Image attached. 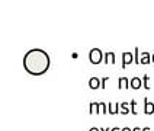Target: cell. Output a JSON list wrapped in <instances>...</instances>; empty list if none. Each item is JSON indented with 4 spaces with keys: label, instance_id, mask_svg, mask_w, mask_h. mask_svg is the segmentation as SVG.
<instances>
[{
    "label": "cell",
    "instance_id": "cell-2",
    "mask_svg": "<svg viewBox=\"0 0 154 131\" xmlns=\"http://www.w3.org/2000/svg\"><path fill=\"white\" fill-rule=\"evenodd\" d=\"M102 60H105V54L102 52L100 48H92L89 51V61L92 64H100Z\"/></svg>",
    "mask_w": 154,
    "mask_h": 131
},
{
    "label": "cell",
    "instance_id": "cell-24",
    "mask_svg": "<svg viewBox=\"0 0 154 131\" xmlns=\"http://www.w3.org/2000/svg\"><path fill=\"white\" fill-rule=\"evenodd\" d=\"M143 131H151V130H150L148 127H144V128H143Z\"/></svg>",
    "mask_w": 154,
    "mask_h": 131
},
{
    "label": "cell",
    "instance_id": "cell-23",
    "mask_svg": "<svg viewBox=\"0 0 154 131\" xmlns=\"http://www.w3.org/2000/svg\"><path fill=\"white\" fill-rule=\"evenodd\" d=\"M112 128H100V131H111Z\"/></svg>",
    "mask_w": 154,
    "mask_h": 131
},
{
    "label": "cell",
    "instance_id": "cell-11",
    "mask_svg": "<svg viewBox=\"0 0 154 131\" xmlns=\"http://www.w3.org/2000/svg\"><path fill=\"white\" fill-rule=\"evenodd\" d=\"M119 108H121V114L122 115H127L131 112V105L128 102H119Z\"/></svg>",
    "mask_w": 154,
    "mask_h": 131
},
{
    "label": "cell",
    "instance_id": "cell-5",
    "mask_svg": "<svg viewBox=\"0 0 154 131\" xmlns=\"http://www.w3.org/2000/svg\"><path fill=\"white\" fill-rule=\"evenodd\" d=\"M144 114L146 115L154 114V104L148 101V98H144Z\"/></svg>",
    "mask_w": 154,
    "mask_h": 131
},
{
    "label": "cell",
    "instance_id": "cell-15",
    "mask_svg": "<svg viewBox=\"0 0 154 131\" xmlns=\"http://www.w3.org/2000/svg\"><path fill=\"white\" fill-rule=\"evenodd\" d=\"M99 111H100V114H108V104H105V102H99Z\"/></svg>",
    "mask_w": 154,
    "mask_h": 131
},
{
    "label": "cell",
    "instance_id": "cell-18",
    "mask_svg": "<svg viewBox=\"0 0 154 131\" xmlns=\"http://www.w3.org/2000/svg\"><path fill=\"white\" fill-rule=\"evenodd\" d=\"M121 131H132V128H129V127H124Z\"/></svg>",
    "mask_w": 154,
    "mask_h": 131
},
{
    "label": "cell",
    "instance_id": "cell-16",
    "mask_svg": "<svg viewBox=\"0 0 154 131\" xmlns=\"http://www.w3.org/2000/svg\"><path fill=\"white\" fill-rule=\"evenodd\" d=\"M109 76H103L102 79H100V87H102V89H105V87H106V83H108V80H109Z\"/></svg>",
    "mask_w": 154,
    "mask_h": 131
},
{
    "label": "cell",
    "instance_id": "cell-3",
    "mask_svg": "<svg viewBox=\"0 0 154 131\" xmlns=\"http://www.w3.org/2000/svg\"><path fill=\"white\" fill-rule=\"evenodd\" d=\"M132 61H134V55H132V52H128V51L122 52V64H121V67H122V69H127V66L131 64Z\"/></svg>",
    "mask_w": 154,
    "mask_h": 131
},
{
    "label": "cell",
    "instance_id": "cell-14",
    "mask_svg": "<svg viewBox=\"0 0 154 131\" xmlns=\"http://www.w3.org/2000/svg\"><path fill=\"white\" fill-rule=\"evenodd\" d=\"M129 105H131V114H132V115H137V114H138L137 101H135V99H131V102H129Z\"/></svg>",
    "mask_w": 154,
    "mask_h": 131
},
{
    "label": "cell",
    "instance_id": "cell-13",
    "mask_svg": "<svg viewBox=\"0 0 154 131\" xmlns=\"http://www.w3.org/2000/svg\"><path fill=\"white\" fill-rule=\"evenodd\" d=\"M143 87L147 89V90L151 89V86H150V76H148V74H144V76H143Z\"/></svg>",
    "mask_w": 154,
    "mask_h": 131
},
{
    "label": "cell",
    "instance_id": "cell-20",
    "mask_svg": "<svg viewBox=\"0 0 154 131\" xmlns=\"http://www.w3.org/2000/svg\"><path fill=\"white\" fill-rule=\"evenodd\" d=\"M71 57H73V58H77L79 55H77V52H73V54H71Z\"/></svg>",
    "mask_w": 154,
    "mask_h": 131
},
{
    "label": "cell",
    "instance_id": "cell-7",
    "mask_svg": "<svg viewBox=\"0 0 154 131\" xmlns=\"http://www.w3.org/2000/svg\"><path fill=\"white\" fill-rule=\"evenodd\" d=\"M140 87H143V79H140L138 76H134V77L131 79V89L138 90Z\"/></svg>",
    "mask_w": 154,
    "mask_h": 131
},
{
    "label": "cell",
    "instance_id": "cell-8",
    "mask_svg": "<svg viewBox=\"0 0 154 131\" xmlns=\"http://www.w3.org/2000/svg\"><path fill=\"white\" fill-rule=\"evenodd\" d=\"M89 87L90 89H99L100 87V79L96 77V76H92V77L89 79Z\"/></svg>",
    "mask_w": 154,
    "mask_h": 131
},
{
    "label": "cell",
    "instance_id": "cell-17",
    "mask_svg": "<svg viewBox=\"0 0 154 131\" xmlns=\"http://www.w3.org/2000/svg\"><path fill=\"white\" fill-rule=\"evenodd\" d=\"M134 52H135V55H134V60H135V63L138 64V63H140V58H138V52H140V51H138V47H135V48H134Z\"/></svg>",
    "mask_w": 154,
    "mask_h": 131
},
{
    "label": "cell",
    "instance_id": "cell-19",
    "mask_svg": "<svg viewBox=\"0 0 154 131\" xmlns=\"http://www.w3.org/2000/svg\"><path fill=\"white\" fill-rule=\"evenodd\" d=\"M89 131H100V128H97V127H92Z\"/></svg>",
    "mask_w": 154,
    "mask_h": 131
},
{
    "label": "cell",
    "instance_id": "cell-1",
    "mask_svg": "<svg viewBox=\"0 0 154 131\" xmlns=\"http://www.w3.org/2000/svg\"><path fill=\"white\" fill-rule=\"evenodd\" d=\"M50 55L48 52H45L41 48H34V50H29L23 57V67L29 74H34V76H41L44 73H47L50 69Z\"/></svg>",
    "mask_w": 154,
    "mask_h": 131
},
{
    "label": "cell",
    "instance_id": "cell-22",
    "mask_svg": "<svg viewBox=\"0 0 154 131\" xmlns=\"http://www.w3.org/2000/svg\"><path fill=\"white\" fill-rule=\"evenodd\" d=\"M132 131H143V128H138V127H135V128H132Z\"/></svg>",
    "mask_w": 154,
    "mask_h": 131
},
{
    "label": "cell",
    "instance_id": "cell-9",
    "mask_svg": "<svg viewBox=\"0 0 154 131\" xmlns=\"http://www.w3.org/2000/svg\"><path fill=\"white\" fill-rule=\"evenodd\" d=\"M115 60H116V57H115V52H105V64H115Z\"/></svg>",
    "mask_w": 154,
    "mask_h": 131
},
{
    "label": "cell",
    "instance_id": "cell-10",
    "mask_svg": "<svg viewBox=\"0 0 154 131\" xmlns=\"http://www.w3.org/2000/svg\"><path fill=\"white\" fill-rule=\"evenodd\" d=\"M151 63V55H150V52H141V55H140V64H150Z\"/></svg>",
    "mask_w": 154,
    "mask_h": 131
},
{
    "label": "cell",
    "instance_id": "cell-12",
    "mask_svg": "<svg viewBox=\"0 0 154 131\" xmlns=\"http://www.w3.org/2000/svg\"><path fill=\"white\" fill-rule=\"evenodd\" d=\"M99 109H100L99 108V102H90V105H89V112H90V115L92 114H100Z\"/></svg>",
    "mask_w": 154,
    "mask_h": 131
},
{
    "label": "cell",
    "instance_id": "cell-6",
    "mask_svg": "<svg viewBox=\"0 0 154 131\" xmlns=\"http://www.w3.org/2000/svg\"><path fill=\"white\" fill-rule=\"evenodd\" d=\"M118 87H119V89H128V87H131V79L125 77V76L119 77V80H118Z\"/></svg>",
    "mask_w": 154,
    "mask_h": 131
},
{
    "label": "cell",
    "instance_id": "cell-21",
    "mask_svg": "<svg viewBox=\"0 0 154 131\" xmlns=\"http://www.w3.org/2000/svg\"><path fill=\"white\" fill-rule=\"evenodd\" d=\"M121 130H122V128H118V127H115V128H112L111 131H121Z\"/></svg>",
    "mask_w": 154,
    "mask_h": 131
},
{
    "label": "cell",
    "instance_id": "cell-4",
    "mask_svg": "<svg viewBox=\"0 0 154 131\" xmlns=\"http://www.w3.org/2000/svg\"><path fill=\"white\" fill-rule=\"evenodd\" d=\"M119 104L118 102H109L108 104V114H111V115H116V114H121L119 111Z\"/></svg>",
    "mask_w": 154,
    "mask_h": 131
}]
</instances>
